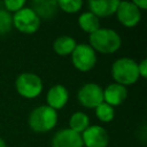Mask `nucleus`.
<instances>
[{"instance_id":"7","label":"nucleus","mask_w":147,"mask_h":147,"mask_svg":"<svg viewBox=\"0 0 147 147\" xmlns=\"http://www.w3.org/2000/svg\"><path fill=\"white\" fill-rule=\"evenodd\" d=\"M77 100L80 106L88 109H95L103 102V87L93 82L85 83L77 91Z\"/></svg>"},{"instance_id":"23","label":"nucleus","mask_w":147,"mask_h":147,"mask_svg":"<svg viewBox=\"0 0 147 147\" xmlns=\"http://www.w3.org/2000/svg\"><path fill=\"white\" fill-rule=\"evenodd\" d=\"M139 10H146L147 9V0H133L132 1Z\"/></svg>"},{"instance_id":"11","label":"nucleus","mask_w":147,"mask_h":147,"mask_svg":"<svg viewBox=\"0 0 147 147\" xmlns=\"http://www.w3.org/2000/svg\"><path fill=\"white\" fill-rule=\"evenodd\" d=\"M69 101V91L62 84H55L51 86L46 93V106L54 110L62 109Z\"/></svg>"},{"instance_id":"17","label":"nucleus","mask_w":147,"mask_h":147,"mask_svg":"<svg viewBox=\"0 0 147 147\" xmlns=\"http://www.w3.org/2000/svg\"><path fill=\"white\" fill-rule=\"evenodd\" d=\"M91 125L90 123V117L84 111H76L71 114L69 117V129L82 134L88 126Z\"/></svg>"},{"instance_id":"5","label":"nucleus","mask_w":147,"mask_h":147,"mask_svg":"<svg viewBox=\"0 0 147 147\" xmlns=\"http://www.w3.org/2000/svg\"><path fill=\"white\" fill-rule=\"evenodd\" d=\"M13 28L24 34H32L38 31L40 26V18L31 7H23L14 15H11Z\"/></svg>"},{"instance_id":"15","label":"nucleus","mask_w":147,"mask_h":147,"mask_svg":"<svg viewBox=\"0 0 147 147\" xmlns=\"http://www.w3.org/2000/svg\"><path fill=\"white\" fill-rule=\"evenodd\" d=\"M77 46V41L67 34L59 36L53 41V51L59 56H70V54L74 52L75 47Z\"/></svg>"},{"instance_id":"6","label":"nucleus","mask_w":147,"mask_h":147,"mask_svg":"<svg viewBox=\"0 0 147 147\" xmlns=\"http://www.w3.org/2000/svg\"><path fill=\"white\" fill-rule=\"evenodd\" d=\"M71 63L75 69L80 72H87L92 70L96 64V53L94 49L85 42L77 44L74 52L70 54Z\"/></svg>"},{"instance_id":"14","label":"nucleus","mask_w":147,"mask_h":147,"mask_svg":"<svg viewBox=\"0 0 147 147\" xmlns=\"http://www.w3.org/2000/svg\"><path fill=\"white\" fill-rule=\"evenodd\" d=\"M31 8L40 18V21L52 20L59 10L56 0H34L31 3Z\"/></svg>"},{"instance_id":"13","label":"nucleus","mask_w":147,"mask_h":147,"mask_svg":"<svg viewBox=\"0 0 147 147\" xmlns=\"http://www.w3.org/2000/svg\"><path fill=\"white\" fill-rule=\"evenodd\" d=\"M118 0H90L87 2L88 11L95 15L98 18L108 17L116 13L118 7Z\"/></svg>"},{"instance_id":"4","label":"nucleus","mask_w":147,"mask_h":147,"mask_svg":"<svg viewBox=\"0 0 147 147\" xmlns=\"http://www.w3.org/2000/svg\"><path fill=\"white\" fill-rule=\"evenodd\" d=\"M16 92L25 99H36L44 90L41 78L33 72H22L15 79Z\"/></svg>"},{"instance_id":"9","label":"nucleus","mask_w":147,"mask_h":147,"mask_svg":"<svg viewBox=\"0 0 147 147\" xmlns=\"http://www.w3.org/2000/svg\"><path fill=\"white\" fill-rule=\"evenodd\" d=\"M80 136L83 147H108L110 141L107 130L98 124L90 125Z\"/></svg>"},{"instance_id":"20","label":"nucleus","mask_w":147,"mask_h":147,"mask_svg":"<svg viewBox=\"0 0 147 147\" xmlns=\"http://www.w3.org/2000/svg\"><path fill=\"white\" fill-rule=\"evenodd\" d=\"M13 29L11 14L5 9H0V36L7 34Z\"/></svg>"},{"instance_id":"1","label":"nucleus","mask_w":147,"mask_h":147,"mask_svg":"<svg viewBox=\"0 0 147 147\" xmlns=\"http://www.w3.org/2000/svg\"><path fill=\"white\" fill-rule=\"evenodd\" d=\"M88 45L96 53L113 54L122 46V38L119 33L109 28H100L95 32L88 34Z\"/></svg>"},{"instance_id":"3","label":"nucleus","mask_w":147,"mask_h":147,"mask_svg":"<svg viewBox=\"0 0 147 147\" xmlns=\"http://www.w3.org/2000/svg\"><path fill=\"white\" fill-rule=\"evenodd\" d=\"M110 74L114 83H117L125 87L136 84L140 79L138 74V62H136L131 57L116 59L111 64Z\"/></svg>"},{"instance_id":"2","label":"nucleus","mask_w":147,"mask_h":147,"mask_svg":"<svg viewBox=\"0 0 147 147\" xmlns=\"http://www.w3.org/2000/svg\"><path fill=\"white\" fill-rule=\"evenodd\" d=\"M57 111L46 105H40L31 110L28 117L29 127L37 133H46L52 131L57 124Z\"/></svg>"},{"instance_id":"21","label":"nucleus","mask_w":147,"mask_h":147,"mask_svg":"<svg viewBox=\"0 0 147 147\" xmlns=\"http://www.w3.org/2000/svg\"><path fill=\"white\" fill-rule=\"evenodd\" d=\"M26 6V2L24 0H5L3 1V9L7 10L8 13H16L20 9H22L23 7Z\"/></svg>"},{"instance_id":"22","label":"nucleus","mask_w":147,"mask_h":147,"mask_svg":"<svg viewBox=\"0 0 147 147\" xmlns=\"http://www.w3.org/2000/svg\"><path fill=\"white\" fill-rule=\"evenodd\" d=\"M138 74L140 78H146L147 77V60L142 59L138 63Z\"/></svg>"},{"instance_id":"12","label":"nucleus","mask_w":147,"mask_h":147,"mask_svg":"<svg viewBox=\"0 0 147 147\" xmlns=\"http://www.w3.org/2000/svg\"><path fill=\"white\" fill-rule=\"evenodd\" d=\"M127 98V88L117 83H110L103 88V102L111 107H117L124 103Z\"/></svg>"},{"instance_id":"24","label":"nucleus","mask_w":147,"mask_h":147,"mask_svg":"<svg viewBox=\"0 0 147 147\" xmlns=\"http://www.w3.org/2000/svg\"><path fill=\"white\" fill-rule=\"evenodd\" d=\"M0 147H8L7 146V144H6V141L0 137Z\"/></svg>"},{"instance_id":"16","label":"nucleus","mask_w":147,"mask_h":147,"mask_svg":"<svg viewBox=\"0 0 147 147\" xmlns=\"http://www.w3.org/2000/svg\"><path fill=\"white\" fill-rule=\"evenodd\" d=\"M78 26L82 31H84L85 33H93L96 30H99L101 28L100 25V18H98L95 15H93L91 11H84L78 16L77 20Z\"/></svg>"},{"instance_id":"10","label":"nucleus","mask_w":147,"mask_h":147,"mask_svg":"<svg viewBox=\"0 0 147 147\" xmlns=\"http://www.w3.org/2000/svg\"><path fill=\"white\" fill-rule=\"evenodd\" d=\"M52 147H83L82 136L69 127L56 131L51 141Z\"/></svg>"},{"instance_id":"19","label":"nucleus","mask_w":147,"mask_h":147,"mask_svg":"<svg viewBox=\"0 0 147 147\" xmlns=\"http://www.w3.org/2000/svg\"><path fill=\"white\" fill-rule=\"evenodd\" d=\"M57 8L67 14H76L83 7L82 0H57Z\"/></svg>"},{"instance_id":"18","label":"nucleus","mask_w":147,"mask_h":147,"mask_svg":"<svg viewBox=\"0 0 147 147\" xmlns=\"http://www.w3.org/2000/svg\"><path fill=\"white\" fill-rule=\"evenodd\" d=\"M95 117L101 122V123H109L114 119L115 117V108L109 106L106 102L100 103L95 109Z\"/></svg>"},{"instance_id":"8","label":"nucleus","mask_w":147,"mask_h":147,"mask_svg":"<svg viewBox=\"0 0 147 147\" xmlns=\"http://www.w3.org/2000/svg\"><path fill=\"white\" fill-rule=\"evenodd\" d=\"M115 15L117 21L125 28H134L141 20V10L132 1H119Z\"/></svg>"}]
</instances>
